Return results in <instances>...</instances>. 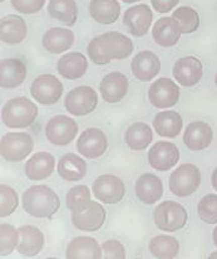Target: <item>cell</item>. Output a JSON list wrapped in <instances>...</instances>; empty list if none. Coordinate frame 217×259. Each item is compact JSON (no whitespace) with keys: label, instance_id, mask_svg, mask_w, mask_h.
Instances as JSON below:
<instances>
[{"label":"cell","instance_id":"1","mask_svg":"<svg viewBox=\"0 0 217 259\" xmlns=\"http://www.w3.org/2000/svg\"><path fill=\"white\" fill-rule=\"evenodd\" d=\"M133 52V43L118 32H108L93 38L88 44L87 53L90 61L98 66L108 64L112 59H125Z\"/></svg>","mask_w":217,"mask_h":259},{"label":"cell","instance_id":"2","mask_svg":"<svg viewBox=\"0 0 217 259\" xmlns=\"http://www.w3.org/2000/svg\"><path fill=\"white\" fill-rule=\"evenodd\" d=\"M23 208L34 218H51L61 208V200L49 186L34 185L23 194Z\"/></svg>","mask_w":217,"mask_h":259},{"label":"cell","instance_id":"3","mask_svg":"<svg viewBox=\"0 0 217 259\" xmlns=\"http://www.w3.org/2000/svg\"><path fill=\"white\" fill-rule=\"evenodd\" d=\"M38 117V106L27 97H15L8 101L2 111L5 126L10 128L29 127Z\"/></svg>","mask_w":217,"mask_h":259},{"label":"cell","instance_id":"4","mask_svg":"<svg viewBox=\"0 0 217 259\" xmlns=\"http://www.w3.org/2000/svg\"><path fill=\"white\" fill-rule=\"evenodd\" d=\"M154 224L164 232L174 233L182 229L187 223L186 209L176 201H164L156 206L153 211Z\"/></svg>","mask_w":217,"mask_h":259},{"label":"cell","instance_id":"5","mask_svg":"<svg viewBox=\"0 0 217 259\" xmlns=\"http://www.w3.org/2000/svg\"><path fill=\"white\" fill-rule=\"evenodd\" d=\"M34 147L32 136L27 132H9L2 137L0 154L5 161L18 162L29 156Z\"/></svg>","mask_w":217,"mask_h":259},{"label":"cell","instance_id":"6","mask_svg":"<svg viewBox=\"0 0 217 259\" xmlns=\"http://www.w3.org/2000/svg\"><path fill=\"white\" fill-rule=\"evenodd\" d=\"M201 184V172L193 164H183L170 176V190L176 196L185 198L195 193Z\"/></svg>","mask_w":217,"mask_h":259},{"label":"cell","instance_id":"7","mask_svg":"<svg viewBox=\"0 0 217 259\" xmlns=\"http://www.w3.org/2000/svg\"><path fill=\"white\" fill-rule=\"evenodd\" d=\"M98 95L92 87L79 86L69 91L64 100V107L71 115L86 116L97 108Z\"/></svg>","mask_w":217,"mask_h":259},{"label":"cell","instance_id":"8","mask_svg":"<svg viewBox=\"0 0 217 259\" xmlns=\"http://www.w3.org/2000/svg\"><path fill=\"white\" fill-rule=\"evenodd\" d=\"M78 134V123L71 117L58 115L51 117L45 125V136L50 144L66 146L76 139Z\"/></svg>","mask_w":217,"mask_h":259},{"label":"cell","instance_id":"9","mask_svg":"<svg viewBox=\"0 0 217 259\" xmlns=\"http://www.w3.org/2000/svg\"><path fill=\"white\" fill-rule=\"evenodd\" d=\"M105 222V210L99 203L88 201L72 211V223L83 232H95L100 229Z\"/></svg>","mask_w":217,"mask_h":259},{"label":"cell","instance_id":"10","mask_svg":"<svg viewBox=\"0 0 217 259\" xmlns=\"http://www.w3.org/2000/svg\"><path fill=\"white\" fill-rule=\"evenodd\" d=\"M93 194L104 204H117L126 194L125 183L112 174L98 176L93 183Z\"/></svg>","mask_w":217,"mask_h":259},{"label":"cell","instance_id":"11","mask_svg":"<svg viewBox=\"0 0 217 259\" xmlns=\"http://www.w3.org/2000/svg\"><path fill=\"white\" fill-rule=\"evenodd\" d=\"M30 95L42 105H54L63 95V84L53 74H42L33 81Z\"/></svg>","mask_w":217,"mask_h":259},{"label":"cell","instance_id":"12","mask_svg":"<svg viewBox=\"0 0 217 259\" xmlns=\"http://www.w3.org/2000/svg\"><path fill=\"white\" fill-rule=\"evenodd\" d=\"M148 100L152 106L159 110L174 107L180 100V87L171 78L162 77L149 87Z\"/></svg>","mask_w":217,"mask_h":259},{"label":"cell","instance_id":"13","mask_svg":"<svg viewBox=\"0 0 217 259\" xmlns=\"http://www.w3.org/2000/svg\"><path fill=\"white\" fill-rule=\"evenodd\" d=\"M180 160L177 146L169 141H158L149 149L148 162L157 171H169Z\"/></svg>","mask_w":217,"mask_h":259},{"label":"cell","instance_id":"14","mask_svg":"<svg viewBox=\"0 0 217 259\" xmlns=\"http://www.w3.org/2000/svg\"><path fill=\"white\" fill-rule=\"evenodd\" d=\"M153 20L151 8L147 4H138L126 10L123 15V24L133 37H143L149 30Z\"/></svg>","mask_w":217,"mask_h":259},{"label":"cell","instance_id":"15","mask_svg":"<svg viewBox=\"0 0 217 259\" xmlns=\"http://www.w3.org/2000/svg\"><path fill=\"white\" fill-rule=\"evenodd\" d=\"M108 140L103 131L98 128H87L77 141V150L87 159L99 157L107 151Z\"/></svg>","mask_w":217,"mask_h":259},{"label":"cell","instance_id":"16","mask_svg":"<svg viewBox=\"0 0 217 259\" xmlns=\"http://www.w3.org/2000/svg\"><path fill=\"white\" fill-rule=\"evenodd\" d=\"M174 77L176 81L185 87H193L201 81L203 74L202 63L198 58L192 56L182 57L176 61L174 66Z\"/></svg>","mask_w":217,"mask_h":259},{"label":"cell","instance_id":"17","mask_svg":"<svg viewBox=\"0 0 217 259\" xmlns=\"http://www.w3.org/2000/svg\"><path fill=\"white\" fill-rule=\"evenodd\" d=\"M130 87L128 78L121 72H111L103 77L99 84L102 98L108 103H117L126 97Z\"/></svg>","mask_w":217,"mask_h":259},{"label":"cell","instance_id":"18","mask_svg":"<svg viewBox=\"0 0 217 259\" xmlns=\"http://www.w3.org/2000/svg\"><path fill=\"white\" fill-rule=\"evenodd\" d=\"M132 73L138 81H152L161 69V61L158 57L149 51H142L136 54L131 63Z\"/></svg>","mask_w":217,"mask_h":259},{"label":"cell","instance_id":"19","mask_svg":"<svg viewBox=\"0 0 217 259\" xmlns=\"http://www.w3.org/2000/svg\"><path fill=\"white\" fill-rule=\"evenodd\" d=\"M213 139V132L211 126L203 121L191 122L185 130L183 142L186 147L192 151H202L207 149Z\"/></svg>","mask_w":217,"mask_h":259},{"label":"cell","instance_id":"20","mask_svg":"<svg viewBox=\"0 0 217 259\" xmlns=\"http://www.w3.org/2000/svg\"><path fill=\"white\" fill-rule=\"evenodd\" d=\"M27 78V66L17 58L3 59L0 62V86L4 90L19 87Z\"/></svg>","mask_w":217,"mask_h":259},{"label":"cell","instance_id":"21","mask_svg":"<svg viewBox=\"0 0 217 259\" xmlns=\"http://www.w3.org/2000/svg\"><path fill=\"white\" fill-rule=\"evenodd\" d=\"M136 195L143 204H154L164 195V184L154 174L146 172L136 183Z\"/></svg>","mask_w":217,"mask_h":259},{"label":"cell","instance_id":"22","mask_svg":"<svg viewBox=\"0 0 217 259\" xmlns=\"http://www.w3.org/2000/svg\"><path fill=\"white\" fill-rule=\"evenodd\" d=\"M181 34H182V30L172 17L159 18L152 29V37L154 42L165 48L176 46L180 40Z\"/></svg>","mask_w":217,"mask_h":259},{"label":"cell","instance_id":"23","mask_svg":"<svg viewBox=\"0 0 217 259\" xmlns=\"http://www.w3.org/2000/svg\"><path fill=\"white\" fill-rule=\"evenodd\" d=\"M58 73L66 79H78L86 74L88 69V61L86 56L79 52H69L66 53L57 64Z\"/></svg>","mask_w":217,"mask_h":259},{"label":"cell","instance_id":"24","mask_svg":"<svg viewBox=\"0 0 217 259\" xmlns=\"http://www.w3.org/2000/svg\"><path fill=\"white\" fill-rule=\"evenodd\" d=\"M28 34L25 20L19 15L9 14L0 20V39L7 44H19Z\"/></svg>","mask_w":217,"mask_h":259},{"label":"cell","instance_id":"25","mask_svg":"<svg viewBox=\"0 0 217 259\" xmlns=\"http://www.w3.org/2000/svg\"><path fill=\"white\" fill-rule=\"evenodd\" d=\"M56 161L49 152H37L25 162L24 171L28 179L34 181L44 180L54 171Z\"/></svg>","mask_w":217,"mask_h":259},{"label":"cell","instance_id":"26","mask_svg":"<svg viewBox=\"0 0 217 259\" xmlns=\"http://www.w3.org/2000/svg\"><path fill=\"white\" fill-rule=\"evenodd\" d=\"M18 230H19V243L17 245L18 252L28 257L37 255L43 249V233L33 225H23Z\"/></svg>","mask_w":217,"mask_h":259},{"label":"cell","instance_id":"27","mask_svg":"<svg viewBox=\"0 0 217 259\" xmlns=\"http://www.w3.org/2000/svg\"><path fill=\"white\" fill-rule=\"evenodd\" d=\"M66 257L69 259H99L103 257V250L94 238L77 237L67 247Z\"/></svg>","mask_w":217,"mask_h":259},{"label":"cell","instance_id":"28","mask_svg":"<svg viewBox=\"0 0 217 259\" xmlns=\"http://www.w3.org/2000/svg\"><path fill=\"white\" fill-rule=\"evenodd\" d=\"M89 14L99 24H113L121 15V5L117 0H90Z\"/></svg>","mask_w":217,"mask_h":259},{"label":"cell","instance_id":"29","mask_svg":"<svg viewBox=\"0 0 217 259\" xmlns=\"http://www.w3.org/2000/svg\"><path fill=\"white\" fill-rule=\"evenodd\" d=\"M74 43V33L66 28H51L43 35V47L49 53H63Z\"/></svg>","mask_w":217,"mask_h":259},{"label":"cell","instance_id":"30","mask_svg":"<svg viewBox=\"0 0 217 259\" xmlns=\"http://www.w3.org/2000/svg\"><path fill=\"white\" fill-rule=\"evenodd\" d=\"M59 176L66 181L73 183L83 179L87 174V162L76 154H66L58 161Z\"/></svg>","mask_w":217,"mask_h":259},{"label":"cell","instance_id":"31","mask_svg":"<svg viewBox=\"0 0 217 259\" xmlns=\"http://www.w3.org/2000/svg\"><path fill=\"white\" fill-rule=\"evenodd\" d=\"M183 126L182 117L176 111H162L153 120V127L162 137L174 139L181 132Z\"/></svg>","mask_w":217,"mask_h":259},{"label":"cell","instance_id":"32","mask_svg":"<svg viewBox=\"0 0 217 259\" xmlns=\"http://www.w3.org/2000/svg\"><path fill=\"white\" fill-rule=\"evenodd\" d=\"M48 13L51 18L67 27H73L78 18V7L76 0H50Z\"/></svg>","mask_w":217,"mask_h":259},{"label":"cell","instance_id":"33","mask_svg":"<svg viewBox=\"0 0 217 259\" xmlns=\"http://www.w3.org/2000/svg\"><path fill=\"white\" fill-rule=\"evenodd\" d=\"M153 140V131L147 123H132L125 134L126 144L134 151H142L149 146Z\"/></svg>","mask_w":217,"mask_h":259},{"label":"cell","instance_id":"34","mask_svg":"<svg viewBox=\"0 0 217 259\" xmlns=\"http://www.w3.org/2000/svg\"><path fill=\"white\" fill-rule=\"evenodd\" d=\"M180 243L171 235H157L149 242V252L159 259H171L177 257Z\"/></svg>","mask_w":217,"mask_h":259},{"label":"cell","instance_id":"35","mask_svg":"<svg viewBox=\"0 0 217 259\" xmlns=\"http://www.w3.org/2000/svg\"><path fill=\"white\" fill-rule=\"evenodd\" d=\"M172 18L178 23L182 34L196 32L200 27V15L191 7H180L175 10Z\"/></svg>","mask_w":217,"mask_h":259},{"label":"cell","instance_id":"36","mask_svg":"<svg viewBox=\"0 0 217 259\" xmlns=\"http://www.w3.org/2000/svg\"><path fill=\"white\" fill-rule=\"evenodd\" d=\"M19 243V230L15 229L12 224L3 223L0 225V254H10Z\"/></svg>","mask_w":217,"mask_h":259},{"label":"cell","instance_id":"37","mask_svg":"<svg viewBox=\"0 0 217 259\" xmlns=\"http://www.w3.org/2000/svg\"><path fill=\"white\" fill-rule=\"evenodd\" d=\"M197 213L201 220L207 224H217V195L207 194L200 200Z\"/></svg>","mask_w":217,"mask_h":259},{"label":"cell","instance_id":"38","mask_svg":"<svg viewBox=\"0 0 217 259\" xmlns=\"http://www.w3.org/2000/svg\"><path fill=\"white\" fill-rule=\"evenodd\" d=\"M18 194L10 186L3 184L0 186V217L5 218L12 215L18 208Z\"/></svg>","mask_w":217,"mask_h":259},{"label":"cell","instance_id":"39","mask_svg":"<svg viewBox=\"0 0 217 259\" xmlns=\"http://www.w3.org/2000/svg\"><path fill=\"white\" fill-rule=\"evenodd\" d=\"M67 206L72 211L90 201V191L86 185H77L72 188L67 194Z\"/></svg>","mask_w":217,"mask_h":259},{"label":"cell","instance_id":"40","mask_svg":"<svg viewBox=\"0 0 217 259\" xmlns=\"http://www.w3.org/2000/svg\"><path fill=\"white\" fill-rule=\"evenodd\" d=\"M13 8L24 14H35L45 4V0H10Z\"/></svg>","mask_w":217,"mask_h":259},{"label":"cell","instance_id":"41","mask_svg":"<svg viewBox=\"0 0 217 259\" xmlns=\"http://www.w3.org/2000/svg\"><path fill=\"white\" fill-rule=\"evenodd\" d=\"M103 257L107 259H125L126 250L125 247L118 240H107L102 244Z\"/></svg>","mask_w":217,"mask_h":259},{"label":"cell","instance_id":"42","mask_svg":"<svg viewBox=\"0 0 217 259\" xmlns=\"http://www.w3.org/2000/svg\"><path fill=\"white\" fill-rule=\"evenodd\" d=\"M180 0H151L152 7L158 13H169L178 4Z\"/></svg>","mask_w":217,"mask_h":259},{"label":"cell","instance_id":"43","mask_svg":"<svg viewBox=\"0 0 217 259\" xmlns=\"http://www.w3.org/2000/svg\"><path fill=\"white\" fill-rule=\"evenodd\" d=\"M211 183H212L213 189H215V190L217 191V167L215 170H213L212 176H211Z\"/></svg>","mask_w":217,"mask_h":259},{"label":"cell","instance_id":"44","mask_svg":"<svg viewBox=\"0 0 217 259\" xmlns=\"http://www.w3.org/2000/svg\"><path fill=\"white\" fill-rule=\"evenodd\" d=\"M212 238H213V243H215V245L217 247V225L216 228L213 229V233H212Z\"/></svg>","mask_w":217,"mask_h":259},{"label":"cell","instance_id":"45","mask_svg":"<svg viewBox=\"0 0 217 259\" xmlns=\"http://www.w3.org/2000/svg\"><path fill=\"white\" fill-rule=\"evenodd\" d=\"M123 3H127V4H133V3L139 2V0H122Z\"/></svg>","mask_w":217,"mask_h":259},{"label":"cell","instance_id":"46","mask_svg":"<svg viewBox=\"0 0 217 259\" xmlns=\"http://www.w3.org/2000/svg\"><path fill=\"white\" fill-rule=\"evenodd\" d=\"M210 258H217V252H215V253H212V254L210 255Z\"/></svg>","mask_w":217,"mask_h":259},{"label":"cell","instance_id":"47","mask_svg":"<svg viewBox=\"0 0 217 259\" xmlns=\"http://www.w3.org/2000/svg\"><path fill=\"white\" fill-rule=\"evenodd\" d=\"M215 82H216V86H217V74H216V77H215Z\"/></svg>","mask_w":217,"mask_h":259},{"label":"cell","instance_id":"48","mask_svg":"<svg viewBox=\"0 0 217 259\" xmlns=\"http://www.w3.org/2000/svg\"><path fill=\"white\" fill-rule=\"evenodd\" d=\"M0 2H4V0H0Z\"/></svg>","mask_w":217,"mask_h":259}]
</instances>
